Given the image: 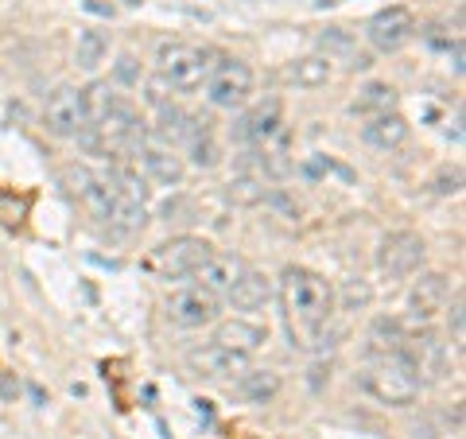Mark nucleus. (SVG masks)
<instances>
[{
    "label": "nucleus",
    "mask_w": 466,
    "mask_h": 439,
    "mask_svg": "<svg viewBox=\"0 0 466 439\" xmlns=\"http://www.w3.org/2000/svg\"><path fill=\"white\" fill-rule=\"evenodd\" d=\"M280 307H284V319H288V331L296 339V346L311 350L315 342H323V331L334 319V288L327 276L288 265L280 272Z\"/></svg>",
    "instance_id": "f257e3e1"
},
{
    "label": "nucleus",
    "mask_w": 466,
    "mask_h": 439,
    "mask_svg": "<svg viewBox=\"0 0 466 439\" xmlns=\"http://www.w3.org/2000/svg\"><path fill=\"white\" fill-rule=\"evenodd\" d=\"M358 385L370 401L385 404V408H412L420 401V389H424V377L400 354H389V358H373L366 370L358 373Z\"/></svg>",
    "instance_id": "f03ea898"
},
{
    "label": "nucleus",
    "mask_w": 466,
    "mask_h": 439,
    "mask_svg": "<svg viewBox=\"0 0 466 439\" xmlns=\"http://www.w3.org/2000/svg\"><path fill=\"white\" fill-rule=\"evenodd\" d=\"M210 47H195V43H159L156 51V75L164 78L175 94H195L207 86V75L214 66Z\"/></svg>",
    "instance_id": "7ed1b4c3"
},
{
    "label": "nucleus",
    "mask_w": 466,
    "mask_h": 439,
    "mask_svg": "<svg viewBox=\"0 0 466 439\" xmlns=\"http://www.w3.org/2000/svg\"><path fill=\"white\" fill-rule=\"evenodd\" d=\"M253 94V66L241 58H218L207 75V101L214 109H241Z\"/></svg>",
    "instance_id": "20e7f679"
},
{
    "label": "nucleus",
    "mask_w": 466,
    "mask_h": 439,
    "mask_svg": "<svg viewBox=\"0 0 466 439\" xmlns=\"http://www.w3.org/2000/svg\"><path fill=\"white\" fill-rule=\"evenodd\" d=\"M424 257H428V241L416 230H397L377 249V269H381L385 281H408V276L420 272Z\"/></svg>",
    "instance_id": "39448f33"
},
{
    "label": "nucleus",
    "mask_w": 466,
    "mask_h": 439,
    "mask_svg": "<svg viewBox=\"0 0 466 439\" xmlns=\"http://www.w3.org/2000/svg\"><path fill=\"white\" fill-rule=\"evenodd\" d=\"M210 257H214V245L207 238L183 233V238H171L167 245H159L152 265H156V272L164 276V281H183V276H195Z\"/></svg>",
    "instance_id": "423d86ee"
},
{
    "label": "nucleus",
    "mask_w": 466,
    "mask_h": 439,
    "mask_svg": "<svg viewBox=\"0 0 466 439\" xmlns=\"http://www.w3.org/2000/svg\"><path fill=\"white\" fill-rule=\"evenodd\" d=\"M43 125H47L51 137H82L90 128V113H86V94L78 86H58L43 106Z\"/></svg>",
    "instance_id": "0eeeda50"
},
{
    "label": "nucleus",
    "mask_w": 466,
    "mask_h": 439,
    "mask_svg": "<svg viewBox=\"0 0 466 439\" xmlns=\"http://www.w3.org/2000/svg\"><path fill=\"white\" fill-rule=\"evenodd\" d=\"M416 36V16L408 12L404 5H389L381 12H373L370 24H366V39H370V47L373 51H381V55H392V51H400L408 47Z\"/></svg>",
    "instance_id": "6e6552de"
},
{
    "label": "nucleus",
    "mask_w": 466,
    "mask_h": 439,
    "mask_svg": "<svg viewBox=\"0 0 466 439\" xmlns=\"http://www.w3.org/2000/svg\"><path fill=\"white\" fill-rule=\"evenodd\" d=\"M167 319L179 331H202L218 323V311H222V303H218V296H210L207 288H179L167 296Z\"/></svg>",
    "instance_id": "1a4fd4ad"
},
{
    "label": "nucleus",
    "mask_w": 466,
    "mask_h": 439,
    "mask_svg": "<svg viewBox=\"0 0 466 439\" xmlns=\"http://www.w3.org/2000/svg\"><path fill=\"white\" fill-rule=\"evenodd\" d=\"M94 128L101 133V144L113 148V152H125V148H137V144H144V121H140V113L128 106L125 97H113V106L97 117Z\"/></svg>",
    "instance_id": "9d476101"
},
{
    "label": "nucleus",
    "mask_w": 466,
    "mask_h": 439,
    "mask_svg": "<svg viewBox=\"0 0 466 439\" xmlns=\"http://www.w3.org/2000/svg\"><path fill=\"white\" fill-rule=\"evenodd\" d=\"M284 133V101L280 97H265L257 101L249 113H241L238 128H233V137L245 148H260V144H268Z\"/></svg>",
    "instance_id": "9b49d317"
},
{
    "label": "nucleus",
    "mask_w": 466,
    "mask_h": 439,
    "mask_svg": "<svg viewBox=\"0 0 466 439\" xmlns=\"http://www.w3.org/2000/svg\"><path fill=\"white\" fill-rule=\"evenodd\" d=\"M187 365H191L195 377H207V382H233L238 373H245L253 365L249 354H238V350H229L222 342H207L187 354Z\"/></svg>",
    "instance_id": "f8f14e48"
},
{
    "label": "nucleus",
    "mask_w": 466,
    "mask_h": 439,
    "mask_svg": "<svg viewBox=\"0 0 466 439\" xmlns=\"http://www.w3.org/2000/svg\"><path fill=\"white\" fill-rule=\"evenodd\" d=\"M451 303V276L443 272H420V281L408 291V319L416 327H431V319L447 311Z\"/></svg>",
    "instance_id": "ddd939ff"
},
{
    "label": "nucleus",
    "mask_w": 466,
    "mask_h": 439,
    "mask_svg": "<svg viewBox=\"0 0 466 439\" xmlns=\"http://www.w3.org/2000/svg\"><path fill=\"white\" fill-rule=\"evenodd\" d=\"M70 183H75V195L82 199V207L90 210V218L109 222L113 207H116L113 175L109 171H94V168H70Z\"/></svg>",
    "instance_id": "4468645a"
},
{
    "label": "nucleus",
    "mask_w": 466,
    "mask_h": 439,
    "mask_svg": "<svg viewBox=\"0 0 466 439\" xmlns=\"http://www.w3.org/2000/svg\"><path fill=\"white\" fill-rule=\"evenodd\" d=\"M137 164L144 171V179H152L159 187H179L183 175H187V164L179 156H175V148H164V144H137Z\"/></svg>",
    "instance_id": "2eb2a0df"
},
{
    "label": "nucleus",
    "mask_w": 466,
    "mask_h": 439,
    "mask_svg": "<svg viewBox=\"0 0 466 439\" xmlns=\"http://www.w3.org/2000/svg\"><path fill=\"white\" fill-rule=\"evenodd\" d=\"M198 128H207V121L202 117H195V113H187V109H179V106H159V121H156V140L164 144V148H179V144H187L191 140Z\"/></svg>",
    "instance_id": "dca6fc26"
},
{
    "label": "nucleus",
    "mask_w": 466,
    "mask_h": 439,
    "mask_svg": "<svg viewBox=\"0 0 466 439\" xmlns=\"http://www.w3.org/2000/svg\"><path fill=\"white\" fill-rule=\"evenodd\" d=\"M214 342H222L229 350H238V354H249L253 358L257 350L268 342V327L253 323V319H226V323H218Z\"/></svg>",
    "instance_id": "f3484780"
},
{
    "label": "nucleus",
    "mask_w": 466,
    "mask_h": 439,
    "mask_svg": "<svg viewBox=\"0 0 466 439\" xmlns=\"http://www.w3.org/2000/svg\"><path fill=\"white\" fill-rule=\"evenodd\" d=\"M408 121L404 117L392 109V113H377V117H370L366 125H361V140L370 144V148H381V152H392V148H400V144L408 140Z\"/></svg>",
    "instance_id": "a211bd4d"
},
{
    "label": "nucleus",
    "mask_w": 466,
    "mask_h": 439,
    "mask_svg": "<svg viewBox=\"0 0 466 439\" xmlns=\"http://www.w3.org/2000/svg\"><path fill=\"white\" fill-rule=\"evenodd\" d=\"M226 300L238 307V311H260V307L272 300V281L257 269H245L238 281H233V288L226 291Z\"/></svg>",
    "instance_id": "6ab92c4d"
},
{
    "label": "nucleus",
    "mask_w": 466,
    "mask_h": 439,
    "mask_svg": "<svg viewBox=\"0 0 466 439\" xmlns=\"http://www.w3.org/2000/svg\"><path fill=\"white\" fill-rule=\"evenodd\" d=\"M233 397L245 401V404H268L276 393H280V373H272V370H245L233 377Z\"/></svg>",
    "instance_id": "aec40b11"
},
{
    "label": "nucleus",
    "mask_w": 466,
    "mask_h": 439,
    "mask_svg": "<svg viewBox=\"0 0 466 439\" xmlns=\"http://www.w3.org/2000/svg\"><path fill=\"white\" fill-rule=\"evenodd\" d=\"M249 269L241 257H222V253H214L207 265H202L195 276H198V288H207L210 296H226V291L233 288V281Z\"/></svg>",
    "instance_id": "412c9836"
},
{
    "label": "nucleus",
    "mask_w": 466,
    "mask_h": 439,
    "mask_svg": "<svg viewBox=\"0 0 466 439\" xmlns=\"http://www.w3.org/2000/svg\"><path fill=\"white\" fill-rule=\"evenodd\" d=\"M404 342V323L397 315H377L370 331H366V350H370V358H389V354H397Z\"/></svg>",
    "instance_id": "4be33fe9"
},
{
    "label": "nucleus",
    "mask_w": 466,
    "mask_h": 439,
    "mask_svg": "<svg viewBox=\"0 0 466 439\" xmlns=\"http://www.w3.org/2000/svg\"><path fill=\"white\" fill-rule=\"evenodd\" d=\"M334 58H327V55H308V58H296V63L288 66V78L296 82V86H303V90H319V86H327L330 82V75H334Z\"/></svg>",
    "instance_id": "5701e85b"
},
{
    "label": "nucleus",
    "mask_w": 466,
    "mask_h": 439,
    "mask_svg": "<svg viewBox=\"0 0 466 439\" xmlns=\"http://www.w3.org/2000/svg\"><path fill=\"white\" fill-rule=\"evenodd\" d=\"M397 109V90L389 82H370L366 90H358L354 106L350 113H361V117H377V113H392Z\"/></svg>",
    "instance_id": "b1692460"
},
{
    "label": "nucleus",
    "mask_w": 466,
    "mask_h": 439,
    "mask_svg": "<svg viewBox=\"0 0 466 439\" xmlns=\"http://www.w3.org/2000/svg\"><path fill=\"white\" fill-rule=\"evenodd\" d=\"M109 55V36L106 32H94V27H86V32L78 36V51H75V63L82 70H97L101 63H106Z\"/></svg>",
    "instance_id": "393cba45"
},
{
    "label": "nucleus",
    "mask_w": 466,
    "mask_h": 439,
    "mask_svg": "<svg viewBox=\"0 0 466 439\" xmlns=\"http://www.w3.org/2000/svg\"><path fill=\"white\" fill-rule=\"evenodd\" d=\"M187 152H191L195 168H218L222 164V148H218V137L210 133V128H198V133L187 140Z\"/></svg>",
    "instance_id": "a878e982"
},
{
    "label": "nucleus",
    "mask_w": 466,
    "mask_h": 439,
    "mask_svg": "<svg viewBox=\"0 0 466 439\" xmlns=\"http://www.w3.org/2000/svg\"><path fill=\"white\" fill-rule=\"evenodd\" d=\"M373 300V288L366 281H346L342 284V296L334 291V303H342V311H366Z\"/></svg>",
    "instance_id": "bb28decb"
},
{
    "label": "nucleus",
    "mask_w": 466,
    "mask_h": 439,
    "mask_svg": "<svg viewBox=\"0 0 466 439\" xmlns=\"http://www.w3.org/2000/svg\"><path fill=\"white\" fill-rule=\"evenodd\" d=\"M82 94H86V113H90V125H94L97 117H101V113H106V109L113 106V97H116V94L109 90L106 82H94L90 90H82Z\"/></svg>",
    "instance_id": "cd10ccee"
},
{
    "label": "nucleus",
    "mask_w": 466,
    "mask_h": 439,
    "mask_svg": "<svg viewBox=\"0 0 466 439\" xmlns=\"http://www.w3.org/2000/svg\"><path fill=\"white\" fill-rule=\"evenodd\" d=\"M447 331H451V342L462 346V339H466V300H462V291L455 296V303H451V311H447Z\"/></svg>",
    "instance_id": "c85d7f7f"
},
{
    "label": "nucleus",
    "mask_w": 466,
    "mask_h": 439,
    "mask_svg": "<svg viewBox=\"0 0 466 439\" xmlns=\"http://www.w3.org/2000/svg\"><path fill=\"white\" fill-rule=\"evenodd\" d=\"M431 191H435V195H459V191H462V168H447L440 179L431 183Z\"/></svg>",
    "instance_id": "c756f323"
},
{
    "label": "nucleus",
    "mask_w": 466,
    "mask_h": 439,
    "mask_svg": "<svg viewBox=\"0 0 466 439\" xmlns=\"http://www.w3.org/2000/svg\"><path fill=\"white\" fill-rule=\"evenodd\" d=\"M350 47H354V39H350L342 27H327V32H323V51H327V58H334L339 51H350Z\"/></svg>",
    "instance_id": "7c9ffc66"
},
{
    "label": "nucleus",
    "mask_w": 466,
    "mask_h": 439,
    "mask_svg": "<svg viewBox=\"0 0 466 439\" xmlns=\"http://www.w3.org/2000/svg\"><path fill=\"white\" fill-rule=\"evenodd\" d=\"M116 78L121 82H137L140 75H137V58L133 55H121V66H116Z\"/></svg>",
    "instance_id": "2f4dec72"
}]
</instances>
